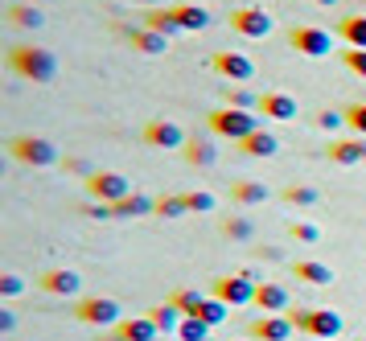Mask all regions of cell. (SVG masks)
<instances>
[{"label":"cell","mask_w":366,"mask_h":341,"mask_svg":"<svg viewBox=\"0 0 366 341\" xmlns=\"http://www.w3.org/2000/svg\"><path fill=\"white\" fill-rule=\"evenodd\" d=\"M259 112H264L267 119H280V124H288V119H297V99L284 95V91H267L264 103H259Z\"/></svg>","instance_id":"9a60e30c"},{"label":"cell","mask_w":366,"mask_h":341,"mask_svg":"<svg viewBox=\"0 0 366 341\" xmlns=\"http://www.w3.org/2000/svg\"><path fill=\"white\" fill-rule=\"evenodd\" d=\"M9 70L21 74L25 82H54L58 79V58H54V49L41 46H13L9 49Z\"/></svg>","instance_id":"6da1fadb"},{"label":"cell","mask_w":366,"mask_h":341,"mask_svg":"<svg viewBox=\"0 0 366 341\" xmlns=\"http://www.w3.org/2000/svg\"><path fill=\"white\" fill-rule=\"evenodd\" d=\"M222 234H227V239H239V243H247L251 234H255V227H251V218H243V214H231V218L222 222Z\"/></svg>","instance_id":"1f68e13d"},{"label":"cell","mask_w":366,"mask_h":341,"mask_svg":"<svg viewBox=\"0 0 366 341\" xmlns=\"http://www.w3.org/2000/svg\"><path fill=\"white\" fill-rule=\"evenodd\" d=\"M9 16H13V25H21V29H41V25H46V13H41V4H34V0L13 4Z\"/></svg>","instance_id":"d4e9b609"},{"label":"cell","mask_w":366,"mask_h":341,"mask_svg":"<svg viewBox=\"0 0 366 341\" xmlns=\"http://www.w3.org/2000/svg\"><path fill=\"white\" fill-rule=\"evenodd\" d=\"M34 4H54V0H34Z\"/></svg>","instance_id":"c3c4849f"},{"label":"cell","mask_w":366,"mask_h":341,"mask_svg":"<svg viewBox=\"0 0 366 341\" xmlns=\"http://www.w3.org/2000/svg\"><path fill=\"white\" fill-rule=\"evenodd\" d=\"M288 321L297 325V333H309V337H321V341L342 337V329H346L342 312L333 309H288Z\"/></svg>","instance_id":"7a4b0ae2"},{"label":"cell","mask_w":366,"mask_h":341,"mask_svg":"<svg viewBox=\"0 0 366 341\" xmlns=\"http://www.w3.org/2000/svg\"><path fill=\"white\" fill-rule=\"evenodd\" d=\"M132 4H149V9H157V4H161V0H132Z\"/></svg>","instance_id":"f6af8a7d"},{"label":"cell","mask_w":366,"mask_h":341,"mask_svg":"<svg viewBox=\"0 0 366 341\" xmlns=\"http://www.w3.org/2000/svg\"><path fill=\"white\" fill-rule=\"evenodd\" d=\"M182 152H185V161L194 164V169H210V164L218 161V148L210 144V140H198V136H194V140L182 148Z\"/></svg>","instance_id":"cb8c5ba5"},{"label":"cell","mask_w":366,"mask_h":341,"mask_svg":"<svg viewBox=\"0 0 366 341\" xmlns=\"http://www.w3.org/2000/svg\"><path fill=\"white\" fill-rule=\"evenodd\" d=\"M239 152H247V157H276L280 152V140L272 136V132H251L247 140H239Z\"/></svg>","instance_id":"ffe728a7"},{"label":"cell","mask_w":366,"mask_h":341,"mask_svg":"<svg viewBox=\"0 0 366 341\" xmlns=\"http://www.w3.org/2000/svg\"><path fill=\"white\" fill-rule=\"evenodd\" d=\"M152 341H161V337H152Z\"/></svg>","instance_id":"681fc988"},{"label":"cell","mask_w":366,"mask_h":341,"mask_svg":"<svg viewBox=\"0 0 366 341\" xmlns=\"http://www.w3.org/2000/svg\"><path fill=\"white\" fill-rule=\"evenodd\" d=\"M144 29L161 33V37H177V33H185L182 25H177L173 9H152V13H144Z\"/></svg>","instance_id":"7402d4cb"},{"label":"cell","mask_w":366,"mask_h":341,"mask_svg":"<svg viewBox=\"0 0 366 341\" xmlns=\"http://www.w3.org/2000/svg\"><path fill=\"white\" fill-rule=\"evenodd\" d=\"M173 305H177V309H182L185 317H198L202 305H206V296H202L198 288H182V292L173 296Z\"/></svg>","instance_id":"d6a6232c"},{"label":"cell","mask_w":366,"mask_h":341,"mask_svg":"<svg viewBox=\"0 0 366 341\" xmlns=\"http://www.w3.org/2000/svg\"><path fill=\"white\" fill-rule=\"evenodd\" d=\"M297 333V325L288 321V312H264L247 325V337L251 341H288Z\"/></svg>","instance_id":"9c48e42d"},{"label":"cell","mask_w":366,"mask_h":341,"mask_svg":"<svg viewBox=\"0 0 366 341\" xmlns=\"http://www.w3.org/2000/svg\"><path fill=\"white\" fill-rule=\"evenodd\" d=\"M9 152H13L17 161L34 164V169H50V164L62 161L58 144L46 140V136H13V140H9Z\"/></svg>","instance_id":"277c9868"},{"label":"cell","mask_w":366,"mask_h":341,"mask_svg":"<svg viewBox=\"0 0 366 341\" xmlns=\"http://www.w3.org/2000/svg\"><path fill=\"white\" fill-rule=\"evenodd\" d=\"M173 16L185 33H202L210 25V9H202V4H173Z\"/></svg>","instance_id":"d6986e66"},{"label":"cell","mask_w":366,"mask_h":341,"mask_svg":"<svg viewBox=\"0 0 366 341\" xmlns=\"http://www.w3.org/2000/svg\"><path fill=\"white\" fill-rule=\"evenodd\" d=\"M259 103H264V95H255V91H247V87L227 91V107H239V112H259Z\"/></svg>","instance_id":"f1b7e54d"},{"label":"cell","mask_w":366,"mask_h":341,"mask_svg":"<svg viewBox=\"0 0 366 341\" xmlns=\"http://www.w3.org/2000/svg\"><path fill=\"white\" fill-rule=\"evenodd\" d=\"M25 288H29V284H25V276H17V272H4V276H0V296H9V300L21 296Z\"/></svg>","instance_id":"74e56055"},{"label":"cell","mask_w":366,"mask_h":341,"mask_svg":"<svg viewBox=\"0 0 366 341\" xmlns=\"http://www.w3.org/2000/svg\"><path fill=\"white\" fill-rule=\"evenodd\" d=\"M337 37H342L350 49H366V16H346V21L337 25Z\"/></svg>","instance_id":"83f0119b"},{"label":"cell","mask_w":366,"mask_h":341,"mask_svg":"<svg viewBox=\"0 0 366 341\" xmlns=\"http://www.w3.org/2000/svg\"><path fill=\"white\" fill-rule=\"evenodd\" d=\"M103 341H124V337H119V333H112V337H103Z\"/></svg>","instance_id":"7dc6e473"},{"label":"cell","mask_w":366,"mask_h":341,"mask_svg":"<svg viewBox=\"0 0 366 341\" xmlns=\"http://www.w3.org/2000/svg\"><path fill=\"white\" fill-rule=\"evenodd\" d=\"M210 132L239 144V140H247L251 132H259V115L239 112V107H214V112H210Z\"/></svg>","instance_id":"3957f363"},{"label":"cell","mask_w":366,"mask_h":341,"mask_svg":"<svg viewBox=\"0 0 366 341\" xmlns=\"http://www.w3.org/2000/svg\"><path fill=\"white\" fill-rule=\"evenodd\" d=\"M346 124L358 132V136H366V103H350L346 107Z\"/></svg>","instance_id":"f35d334b"},{"label":"cell","mask_w":366,"mask_h":341,"mask_svg":"<svg viewBox=\"0 0 366 341\" xmlns=\"http://www.w3.org/2000/svg\"><path fill=\"white\" fill-rule=\"evenodd\" d=\"M66 169H70V173H83V177H95V173H99V169H91L86 161H79V157H74V161H66Z\"/></svg>","instance_id":"7bdbcfd3"},{"label":"cell","mask_w":366,"mask_h":341,"mask_svg":"<svg viewBox=\"0 0 366 341\" xmlns=\"http://www.w3.org/2000/svg\"><path fill=\"white\" fill-rule=\"evenodd\" d=\"M284 202H288V206H317L321 194H317L313 185H288V189H284Z\"/></svg>","instance_id":"836d02e7"},{"label":"cell","mask_w":366,"mask_h":341,"mask_svg":"<svg viewBox=\"0 0 366 341\" xmlns=\"http://www.w3.org/2000/svg\"><path fill=\"white\" fill-rule=\"evenodd\" d=\"M116 333L124 341H152V337H161V329H157L152 317H124V321L116 325Z\"/></svg>","instance_id":"2e32d148"},{"label":"cell","mask_w":366,"mask_h":341,"mask_svg":"<svg viewBox=\"0 0 366 341\" xmlns=\"http://www.w3.org/2000/svg\"><path fill=\"white\" fill-rule=\"evenodd\" d=\"M152 321H157V329H161V333H177V329H182V321H185V312L177 309V305H173V300H169V305H157V309L149 312Z\"/></svg>","instance_id":"4316f807"},{"label":"cell","mask_w":366,"mask_h":341,"mask_svg":"<svg viewBox=\"0 0 366 341\" xmlns=\"http://www.w3.org/2000/svg\"><path fill=\"white\" fill-rule=\"evenodd\" d=\"M185 202H189V214H214L218 210V197L210 189H194V194H185Z\"/></svg>","instance_id":"d590c367"},{"label":"cell","mask_w":366,"mask_h":341,"mask_svg":"<svg viewBox=\"0 0 366 341\" xmlns=\"http://www.w3.org/2000/svg\"><path fill=\"white\" fill-rule=\"evenodd\" d=\"M255 272H234V276H218L210 296H218L222 305H231V309H247L255 305Z\"/></svg>","instance_id":"5b68a950"},{"label":"cell","mask_w":366,"mask_h":341,"mask_svg":"<svg viewBox=\"0 0 366 341\" xmlns=\"http://www.w3.org/2000/svg\"><path fill=\"white\" fill-rule=\"evenodd\" d=\"M288 46L297 49V54H305V58H325L333 49V33L317 29V25H297V29L288 33Z\"/></svg>","instance_id":"ba28073f"},{"label":"cell","mask_w":366,"mask_h":341,"mask_svg":"<svg viewBox=\"0 0 366 341\" xmlns=\"http://www.w3.org/2000/svg\"><path fill=\"white\" fill-rule=\"evenodd\" d=\"M255 309H259V312H288V309H292V292H288L284 284L264 280V284L255 288Z\"/></svg>","instance_id":"5bb4252c"},{"label":"cell","mask_w":366,"mask_h":341,"mask_svg":"<svg viewBox=\"0 0 366 341\" xmlns=\"http://www.w3.org/2000/svg\"><path fill=\"white\" fill-rule=\"evenodd\" d=\"M231 29L239 33V37H267V33L276 29V21H272L264 9H234Z\"/></svg>","instance_id":"7c38bea8"},{"label":"cell","mask_w":366,"mask_h":341,"mask_svg":"<svg viewBox=\"0 0 366 341\" xmlns=\"http://www.w3.org/2000/svg\"><path fill=\"white\" fill-rule=\"evenodd\" d=\"M144 144L149 148H185L189 140H185L182 124H173V119H152L149 128H144Z\"/></svg>","instance_id":"4fadbf2b"},{"label":"cell","mask_w":366,"mask_h":341,"mask_svg":"<svg viewBox=\"0 0 366 341\" xmlns=\"http://www.w3.org/2000/svg\"><path fill=\"white\" fill-rule=\"evenodd\" d=\"M119 300H112V296H83L79 305H74V317L79 321H86V325H99V329H116L124 317H119Z\"/></svg>","instance_id":"8992f818"},{"label":"cell","mask_w":366,"mask_h":341,"mask_svg":"<svg viewBox=\"0 0 366 341\" xmlns=\"http://www.w3.org/2000/svg\"><path fill=\"white\" fill-rule=\"evenodd\" d=\"M86 218H95V222H107V218H116V210H112V206H103V202H95V206H86Z\"/></svg>","instance_id":"b9f144b4"},{"label":"cell","mask_w":366,"mask_h":341,"mask_svg":"<svg viewBox=\"0 0 366 341\" xmlns=\"http://www.w3.org/2000/svg\"><path fill=\"white\" fill-rule=\"evenodd\" d=\"M317 4H325V9H333V4H337V0H317Z\"/></svg>","instance_id":"bcb514c9"},{"label":"cell","mask_w":366,"mask_h":341,"mask_svg":"<svg viewBox=\"0 0 366 341\" xmlns=\"http://www.w3.org/2000/svg\"><path fill=\"white\" fill-rule=\"evenodd\" d=\"M330 161L333 164H362L366 161V136H358V140H333Z\"/></svg>","instance_id":"ac0fdd59"},{"label":"cell","mask_w":366,"mask_h":341,"mask_svg":"<svg viewBox=\"0 0 366 341\" xmlns=\"http://www.w3.org/2000/svg\"><path fill=\"white\" fill-rule=\"evenodd\" d=\"M231 197L239 202V206H264L267 197H272V189H267L264 181H234Z\"/></svg>","instance_id":"44dd1931"},{"label":"cell","mask_w":366,"mask_h":341,"mask_svg":"<svg viewBox=\"0 0 366 341\" xmlns=\"http://www.w3.org/2000/svg\"><path fill=\"white\" fill-rule=\"evenodd\" d=\"M177 337L182 341H210V325L202 317H185L182 329H177Z\"/></svg>","instance_id":"e575fe53"},{"label":"cell","mask_w":366,"mask_h":341,"mask_svg":"<svg viewBox=\"0 0 366 341\" xmlns=\"http://www.w3.org/2000/svg\"><path fill=\"white\" fill-rule=\"evenodd\" d=\"M86 194L103 202V206H116L124 197L132 194V181L124 177V173H112V169H99L95 177H86Z\"/></svg>","instance_id":"52a82bcc"},{"label":"cell","mask_w":366,"mask_h":341,"mask_svg":"<svg viewBox=\"0 0 366 341\" xmlns=\"http://www.w3.org/2000/svg\"><path fill=\"white\" fill-rule=\"evenodd\" d=\"M128 41H132L140 54H165L169 49V37H161V33H152V29H128Z\"/></svg>","instance_id":"484cf974"},{"label":"cell","mask_w":366,"mask_h":341,"mask_svg":"<svg viewBox=\"0 0 366 341\" xmlns=\"http://www.w3.org/2000/svg\"><path fill=\"white\" fill-rule=\"evenodd\" d=\"M227 312H231V305H222V300H218V296H206V305H202V321H206V325L210 329H218L222 325V321H227Z\"/></svg>","instance_id":"4dcf8cb0"},{"label":"cell","mask_w":366,"mask_h":341,"mask_svg":"<svg viewBox=\"0 0 366 341\" xmlns=\"http://www.w3.org/2000/svg\"><path fill=\"white\" fill-rule=\"evenodd\" d=\"M292 276L305 280V284H317V288H325V284L337 280L330 263H317V260H297V263H292Z\"/></svg>","instance_id":"e0dca14e"},{"label":"cell","mask_w":366,"mask_h":341,"mask_svg":"<svg viewBox=\"0 0 366 341\" xmlns=\"http://www.w3.org/2000/svg\"><path fill=\"white\" fill-rule=\"evenodd\" d=\"M288 234H292L297 243H305V247L321 243V227H317V222H292V227H288Z\"/></svg>","instance_id":"8d00e7d4"},{"label":"cell","mask_w":366,"mask_h":341,"mask_svg":"<svg viewBox=\"0 0 366 341\" xmlns=\"http://www.w3.org/2000/svg\"><path fill=\"white\" fill-rule=\"evenodd\" d=\"M157 214L161 218H185L189 202H185V194H165V197H157Z\"/></svg>","instance_id":"f546056e"},{"label":"cell","mask_w":366,"mask_h":341,"mask_svg":"<svg viewBox=\"0 0 366 341\" xmlns=\"http://www.w3.org/2000/svg\"><path fill=\"white\" fill-rule=\"evenodd\" d=\"M342 62H346L358 79H366V49H342Z\"/></svg>","instance_id":"ab89813d"},{"label":"cell","mask_w":366,"mask_h":341,"mask_svg":"<svg viewBox=\"0 0 366 341\" xmlns=\"http://www.w3.org/2000/svg\"><path fill=\"white\" fill-rule=\"evenodd\" d=\"M317 124H321L325 132H333V128H342V124H346V112H321V115H317Z\"/></svg>","instance_id":"60d3db41"},{"label":"cell","mask_w":366,"mask_h":341,"mask_svg":"<svg viewBox=\"0 0 366 341\" xmlns=\"http://www.w3.org/2000/svg\"><path fill=\"white\" fill-rule=\"evenodd\" d=\"M34 288H41V292H50V296H79L83 276L74 267H50V272H41L34 280Z\"/></svg>","instance_id":"30bf717a"},{"label":"cell","mask_w":366,"mask_h":341,"mask_svg":"<svg viewBox=\"0 0 366 341\" xmlns=\"http://www.w3.org/2000/svg\"><path fill=\"white\" fill-rule=\"evenodd\" d=\"M210 66H214L222 79H231V82H251L255 79V62H251L247 54H239V49H218Z\"/></svg>","instance_id":"8fae6325"},{"label":"cell","mask_w":366,"mask_h":341,"mask_svg":"<svg viewBox=\"0 0 366 341\" xmlns=\"http://www.w3.org/2000/svg\"><path fill=\"white\" fill-rule=\"evenodd\" d=\"M13 329H17V317L9 309H0V333H13Z\"/></svg>","instance_id":"ee69618b"},{"label":"cell","mask_w":366,"mask_h":341,"mask_svg":"<svg viewBox=\"0 0 366 341\" xmlns=\"http://www.w3.org/2000/svg\"><path fill=\"white\" fill-rule=\"evenodd\" d=\"M112 210H116V218H140V214H157V202L132 189V194L124 197V202H116Z\"/></svg>","instance_id":"603a6c76"}]
</instances>
